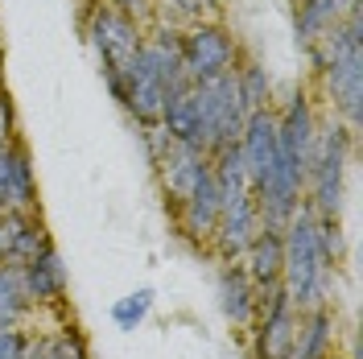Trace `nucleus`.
I'll return each mask as SVG.
<instances>
[{"mask_svg": "<svg viewBox=\"0 0 363 359\" xmlns=\"http://www.w3.org/2000/svg\"><path fill=\"white\" fill-rule=\"evenodd\" d=\"M231 79H235V91H240V99H244L248 112L277 108V87H272V74H269L264 62H256V58H240V67L231 70Z\"/></svg>", "mask_w": 363, "mask_h": 359, "instance_id": "obj_20", "label": "nucleus"}, {"mask_svg": "<svg viewBox=\"0 0 363 359\" xmlns=\"http://www.w3.org/2000/svg\"><path fill=\"white\" fill-rule=\"evenodd\" d=\"M83 33H87L95 58H99V70H104V83L112 91V99L120 104V79L145 42V25L112 9V4H104V0H87L83 4Z\"/></svg>", "mask_w": 363, "mask_h": 359, "instance_id": "obj_5", "label": "nucleus"}, {"mask_svg": "<svg viewBox=\"0 0 363 359\" xmlns=\"http://www.w3.org/2000/svg\"><path fill=\"white\" fill-rule=\"evenodd\" d=\"M17 112H13V99H9V91H0V149L9 145V140H17Z\"/></svg>", "mask_w": 363, "mask_h": 359, "instance_id": "obj_25", "label": "nucleus"}, {"mask_svg": "<svg viewBox=\"0 0 363 359\" xmlns=\"http://www.w3.org/2000/svg\"><path fill=\"white\" fill-rule=\"evenodd\" d=\"M178 54H182V70L190 83H206V79H219L231 74L244 58V45L240 38L227 29L219 17H206L199 25H186L178 29Z\"/></svg>", "mask_w": 363, "mask_h": 359, "instance_id": "obj_6", "label": "nucleus"}, {"mask_svg": "<svg viewBox=\"0 0 363 359\" xmlns=\"http://www.w3.org/2000/svg\"><path fill=\"white\" fill-rule=\"evenodd\" d=\"M281 289L294 302L297 310L310 306H326L330 302V285H335V265L326 260L322 240H318V215L301 202L294 211V219L281 227Z\"/></svg>", "mask_w": 363, "mask_h": 359, "instance_id": "obj_3", "label": "nucleus"}, {"mask_svg": "<svg viewBox=\"0 0 363 359\" xmlns=\"http://www.w3.org/2000/svg\"><path fill=\"white\" fill-rule=\"evenodd\" d=\"M54 248L42 211H0V265H25Z\"/></svg>", "mask_w": 363, "mask_h": 359, "instance_id": "obj_11", "label": "nucleus"}, {"mask_svg": "<svg viewBox=\"0 0 363 359\" xmlns=\"http://www.w3.org/2000/svg\"><path fill=\"white\" fill-rule=\"evenodd\" d=\"M21 347H25V326L0 331V359H21Z\"/></svg>", "mask_w": 363, "mask_h": 359, "instance_id": "obj_26", "label": "nucleus"}, {"mask_svg": "<svg viewBox=\"0 0 363 359\" xmlns=\"http://www.w3.org/2000/svg\"><path fill=\"white\" fill-rule=\"evenodd\" d=\"M206 4H211V9H215V13H219V9H223L227 0H206Z\"/></svg>", "mask_w": 363, "mask_h": 359, "instance_id": "obj_28", "label": "nucleus"}, {"mask_svg": "<svg viewBox=\"0 0 363 359\" xmlns=\"http://www.w3.org/2000/svg\"><path fill=\"white\" fill-rule=\"evenodd\" d=\"M21 359H91V347L87 335L74 322H67L54 331H25Z\"/></svg>", "mask_w": 363, "mask_h": 359, "instance_id": "obj_19", "label": "nucleus"}, {"mask_svg": "<svg viewBox=\"0 0 363 359\" xmlns=\"http://www.w3.org/2000/svg\"><path fill=\"white\" fill-rule=\"evenodd\" d=\"M206 165H211V158H206L203 149L178 145V140L153 161V174H157V182H161V194H165V202H169V211L186 199V190L199 182V174H203Z\"/></svg>", "mask_w": 363, "mask_h": 359, "instance_id": "obj_15", "label": "nucleus"}, {"mask_svg": "<svg viewBox=\"0 0 363 359\" xmlns=\"http://www.w3.org/2000/svg\"><path fill=\"white\" fill-rule=\"evenodd\" d=\"M104 4H112V9H120V13H128L133 21L149 25V13H153V0H104Z\"/></svg>", "mask_w": 363, "mask_h": 359, "instance_id": "obj_27", "label": "nucleus"}, {"mask_svg": "<svg viewBox=\"0 0 363 359\" xmlns=\"http://www.w3.org/2000/svg\"><path fill=\"white\" fill-rule=\"evenodd\" d=\"M281 260H285V248H281V231H277V227H260L256 240L248 244V252L240 256L248 281L260 293H269V289L281 285Z\"/></svg>", "mask_w": 363, "mask_h": 359, "instance_id": "obj_17", "label": "nucleus"}, {"mask_svg": "<svg viewBox=\"0 0 363 359\" xmlns=\"http://www.w3.org/2000/svg\"><path fill=\"white\" fill-rule=\"evenodd\" d=\"M0 211H38V174L21 136L0 149Z\"/></svg>", "mask_w": 363, "mask_h": 359, "instance_id": "obj_12", "label": "nucleus"}, {"mask_svg": "<svg viewBox=\"0 0 363 359\" xmlns=\"http://www.w3.org/2000/svg\"><path fill=\"white\" fill-rule=\"evenodd\" d=\"M33 314V302L25 297L21 272L17 265H0V331L25 326V318Z\"/></svg>", "mask_w": 363, "mask_h": 359, "instance_id": "obj_21", "label": "nucleus"}, {"mask_svg": "<svg viewBox=\"0 0 363 359\" xmlns=\"http://www.w3.org/2000/svg\"><path fill=\"white\" fill-rule=\"evenodd\" d=\"M219 211H223V190H219L215 170L206 165L199 182L186 190V199L174 206V223H178L182 240L194 248H206L211 236H215V223H219Z\"/></svg>", "mask_w": 363, "mask_h": 359, "instance_id": "obj_10", "label": "nucleus"}, {"mask_svg": "<svg viewBox=\"0 0 363 359\" xmlns=\"http://www.w3.org/2000/svg\"><path fill=\"white\" fill-rule=\"evenodd\" d=\"M351 153H355V128L342 124L339 116L322 120L314 158H310V170H306V206L318 219H342Z\"/></svg>", "mask_w": 363, "mask_h": 359, "instance_id": "obj_4", "label": "nucleus"}, {"mask_svg": "<svg viewBox=\"0 0 363 359\" xmlns=\"http://www.w3.org/2000/svg\"><path fill=\"white\" fill-rule=\"evenodd\" d=\"M190 87H194V108H199V149L211 158L227 145H235L244 120H248V108L235 91V79L219 74V79L190 83Z\"/></svg>", "mask_w": 363, "mask_h": 359, "instance_id": "obj_7", "label": "nucleus"}, {"mask_svg": "<svg viewBox=\"0 0 363 359\" xmlns=\"http://www.w3.org/2000/svg\"><path fill=\"white\" fill-rule=\"evenodd\" d=\"M339 347V318L326 306L297 310V331H294V359H326Z\"/></svg>", "mask_w": 363, "mask_h": 359, "instance_id": "obj_16", "label": "nucleus"}, {"mask_svg": "<svg viewBox=\"0 0 363 359\" xmlns=\"http://www.w3.org/2000/svg\"><path fill=\"white\" fill-rule=\"evenodd\" d=\"M153 302H157V293L149 289V285L116 297L112 302V326L116 331H136V326H145V318L153 314Z\"/></svg>", "mask_w": 363, "mask_h": 359, "instance_id": "obj_23", "label": "nucleus"}, {"mask_svg": "<svg viewBox=\"0 0 363 359\" xmlns=\"http://www.w3.org/2000/svg\"><path fill=\"white\" fill-rule=\"evenodd\" d=\"M190 83L182 70V54H178V29L153 25L145 29V42L136 50V58L128 62L124 79H120V108L133 116L136 124H157L165 99Z\"/></svg>", "mask_w": 363, "mask_h": 359, "instance_id": "obj_2", "label": "nucleus"}, {"mask_svg": "<svg viewBox=\"0 0 363 359\" xmlns=\"http://www.w3.org/2000/svg\"><path fill=\"white\" fill-rule=\"evenodd\" d=\"M215 297H219V314H223L235 331H248L252 318H256L260 289L248 281V272H244L240 260H219V272H215Z\"/></svg>", "mask_w": 363, "mask_h": 359, "instance_id": "obj_14", "label": "nucleus"}, {"mask_svg": "<svg viewBox=\"0 0 363 359\" xmlns=\"http://www.w3.org/2000/svg\"><path fill=\"white\" fill-rule=\"evenodd\" d=\"M206 17H215V9L206 0H153V13H149V21L165 25V29H186Z\"/></svg>", "mask_w": 363, "mask_h": 359, "instance_id": "obj_22", "label": "nucleus"}, {"mask_svg": "<svg viewBox=\"0 0 363 359\" xmlns=\"http://www.w3.org/2000/svg\"><path fill=\"white\" fill-rule=\"evenodd\" d=\"M272 120H277V149H281V158L306 178L310 158H314V145H318V133H322V116H318L314 91L294 87L289 99H281V108H272Z\"/></svg>", "mask_w": 363, "mask_h": 359, "instance_id": "obj_8", "label": "nucleus"}, {"mask_svg": "<svg viewBox=\"0 0 363 359\" xmlns=\"http://www.w3.org/2000/svg\"><path fill=\"white\" fill-rule=\"evenodd\" d=\"M326 359H351V355H339V351H335V355H326Z\"/></svg>", "mask_w": 363, "mask_h": 359, "instance_id": "obj_29", "label": "nucleus"}, {"mask_svg": "<svg viewBox=\"0 0 363 359\" xmlns=\"http://www.w3.org/2000/svg\"><path fill=\"white\" fill-rule=\"evenodd\" d=\"M17 272H21L25 297L33 302V310H50V306H62V302H67L70 277H67V265H62L58 248H45V252H38L33 260L17 265Z\"/></svg>", "mask_w": 363, "mask_h": 359, "instance_id": "obj_13", "label": "nucleus"}, {"mask_svg": "<svg viewBox=\"0 0 363 359\" xmlns=\"http://www.w3.org/2000/svg\"><path fill=\"white\" fill-rule=\"evenodd\" d=\"M359 9V0H294V33L301 50L314 45L326 29H335Z\"/></svg>", "mask_w": 363, "mask_h": 359, "instance_id": "obj_18", "label": "nucleus"}, {"mask_svg": "<svg viewBox=\"0 0 363 359\" xmlns=\"http://www.w3.org/2000/svg\"><path fill=\"white\" fill-rule=\"evenodd\" d=\"M306 58L314 67L318 91L326 99L330 116H339L342 124H351L359 133V112H363V29H359V9L326 29L314 45H306Z\"/></svg>", "mask_w": 363, "mask_h": 359, "instance_id": "obj_1", "label": "nucleus"}, {"mask_svg": "<svg viewBox=\"0 0 363 359\" xmlns=\"http://www.w3.org/2000/svg\"><path fill=\"white\" fill-rule=\"evenodd\" d=\"M252 359H294V331H297V306L285 297V289L260 293L256 318H252Z\"/></svg>", "mask_w": 363, "mask_h": 359, "instance_id": "obj_9", "label": "nucleus"}, {"mask_svg": "<svg viewBox=\"0 0 363 359\" xmlns=\"http://www.w3.org/2000/svg\"><path fill=\"white\" fill-rule=\"evenodd\" d=\"M140 145H145V158H149V165H153V161L174 145V136L161 128V120H157V124H140Z\"/></svg>", "mask_w": 363, "mask_h": 359, "instance_id": "obj_24", "label": "nucleus"}]
</instances>
